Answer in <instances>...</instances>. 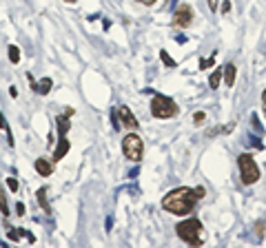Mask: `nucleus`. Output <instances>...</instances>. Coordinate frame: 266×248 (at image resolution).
Here are the masks:
<instances>
[{
  "label": "nucleus",
  "mask_w": 266,
  "mask_h": 248,
  "mask_svg": "<svg viewBox=\"0 0 266 248\" xmlns=\"http://www.w3.org/2000/svg\"><path fill=\"white\" fill-rule=\"evenodd\" d=\"M198 193H195V188H176V191H171L169 195H164L162 200V208L169 210V213L173 215H186L191 213V210L195 208V202H198Z\"/></svg>",
  "instance_id": "obj_1"
},
{
  "label": "nucleus",
  "mask_w": 266,
  "mask_h": 248,
  "mask_svg": "<svg viewBox=\"0 0 266 248\" xmlns=\"http://www.w3.org/2000/svg\"><path fill=\"white\" fill-rule=\"evenodd\" d=\"M177 237H180L182 242H186V244L191 246H202L206 240V233H204V226H202L200 219L191 217V219H184V222L177 224Z\"/></svg>",
  "instance_id": "obj_2"
},
{
  "label": "nucleus",
  "mask_w": 266,
  "mask_h": 248,
  "mask_svg": "<svg viewBox=\"0 0 266 248\" xmlns=\"http://www.w3.org/2000/svg\"><path fill=\"white\" fill-rule=\"evenodd\" d=\"M151 113L160 120H169V118L177 116V104L167 95H155L153 102H151Z\"/></svg>",
  "instance_id": "obj_3"
},
{
  "label": "nucleus",
  "mask_w": 266,
  "mask_h": 248,
  "mask_svg": "<svg viewBox=\"0 0 266 248\" xmlns=\"http://www.w3.org/2000/svg\"><path fill=\"white\" fill-rule=\"evenodd\" d=\"M237 164H240V175H242V182H244V184H255V182L260 180L258 162H255L249 153H242L240 158H237Z\"/></svg>",
  "instance_id": "obj_4"
},
{
  "label": "nucleus",
  "mask_w": 266,
  "mask_h": 248,
  "mask_svg": "<svg viewBox=\"0 0 266 248\" xmlns=\"http://www.w3.org/2000/svg\"><path fill=\"white\" fill-rule=\"evenodd\" d=\"M122 151H125L127 160H131V162H140L144 146H142V140L135 135V133H129V135L122 140Z\"/></svg>",
  "instance_id": "obj_5"
},
{
  "label": "nucleus",
  "mask_w": 266,
  "mask_h": 248,
  "mask_svg": "<svg viewBox=\"0 0 266 248\" xmlns=\"http://www.w3.org/2000/svg\"><path fill=\"white\" fill-rule=\"evenodd\" d=\"M191 22H193V9H191L189 4H180L177 11L173 13V27L186 29V27H191Z\"/></svg>",
  "instance_id": "obj_6"
},
{
  "label": "nucleus",
  "mask_w": 266,
  "mask_h": 248,
  "mask_svg": "<svg viewBox=\"0 0 266 248\" xmlns=\"http://www.w3.org/2000/svg\"><path fill=\"white\" fill-rule=\"evenodd\" d=\"M118 124L120 126H127V128H137V120H135V116L131 113V109L129 107H118Z\"/></svg>",
  "instance_id": "obj_7"
},
{
  "label": "nucleus",
  "mask_w": 266,
  "mask_h": 248,
  "mask_svg": "<svg viewBox=\"0 0 266 248\" xmlns=\"http://www.w3.org/2000/svg\"><path fill=\"white\" fill-rule=\"evenodd\" d=\"M36 171H38V175L47 177L53 173V160H44V158H38L36 160Z\"/></svg>",
  "instance_id": "obj_8"
},
{
  "label": "nucleus",
  "mask_w": 266,
  "mask_h": 248,
  "mask_svg": "<svg viewBox=\"0 0 266 248\" xmlns=\"http://www.w3.org/2000/svg\"><path fill=\"white\" fill-rule=\"evenodd\" d=\"M67 153H69V140L65 135H60V142H58L56 151H53V162H60Z\"/></svg>",
  "instance_id": "obj_9"
},
{
  "label": "nucleus",
  "mask_w": 266,
  "mask_h": 248,
  "mask_svg": "<svg viewBox=\"0 0 266 248\" xmlns=\"http://www.w3.org/2000/svg\"><path fill=\"white\" fill-rule=\"evenodd\" d=\"M27 78H29V80H31V76H27ZM31 82H34V80H31ZM51 84H53V82H51V78H43V80H40V82H34V89L38 91L40 95H47L49 91H51Z\"/></svg>",
  "instance_id": "obj_10"
},
{
  "label": "nucleus",
  "mask_w": 266,
  "mask_h": 248,
  "mask_svg": "<svg viewBox=\"0 0 266 248\" xmlns=\"http://www.w3.org/2000/svg\"><path fill=\"white\" fill-rule=\"evenodd\" d=\"M71 109H69V111L65 113V116H58L56 118V122H58V131H60V135H65V133L69 131V116H71Z\"/></svg>",
  "instance_id": "obj_11"
},
{
  "label": "nucleus",
  "mask_w": 266,
  "mask_h": 248,
  "mask_svg": "<svg viewBox=\"0 0 266 248\" xmlns=\"http://www.w3.org/2000/svg\"><path fill=\"white\" fill-rule=\"evenodd\" d=\"M224 82H226V86H233V82H235V67L233 64H226V69H224Z\"/></svg>",
  "instance_id": "obj_12"
},
{
  "label": "nucleus",
  "mask_w": 266,
  "mask_h": 248,
  "mask_svg": "<svg viewBox=\"0 0 266 248\" xmlns=\"http://www.w3.org/2000/svg\"><path fill=\"white\" fill-rule=\"evenodd\" d=\"M0 213L4 217H9V202H7V195H4V188L0 186Z\"/></svg>",
  "instance_id": "obj_13"
},
{
  "label": "nucleus",
  "mask_w": 266,
  "mask_h": 248,
  "mask_svg": "<svg viewBox=\"0 0 266 248\" xmlns=\"http://www.w3.org/2000/svg\"><path fill=\"white\" fill-rule=\"evenodd\" d=\"M220 80H222V69H218V71L211 73V78H209L211 89H218V86H220Z\"/></svg>",
  "instance_id": "obj_14"
},
{
  "label": "nucleus",
  "mask_w": 266,
  "mask_h": 248,
  "mask_svg": "<svg viewBox=\"0 0 266 248\" xmlns=\"http://www.w3.org/2000/svg\"><path fill=\"white\" fill-rule=\"evenodd\" d=\"M9 60H11L13 64L20 62V51H18L16 44H9Z\"/></svg>",
  "instance_id": "obj_15"
},
{
  "label": "nucleus",
  "mask_w": 266,
  "mask_h": 248,
  "mask_svg": "<svg viewBox=\"0 0 266 248\" xmlns=\"http://www.w3.org/2000/svg\"><path fill=\"white\" fill-rule=\"evenodd\" d=\"M38 202H40V206L44 208V213H49V210H51V208H49V204H47V191H44V188H40V191H38Z\"/></svg>",
  "instance_id": "obj_16"
},
{
  "label": "nucleus",
  "mask_w": 266,
  "mask_h": 248,
  "mask_svg": "<svg viewBox=\"0 0 266 248\" xmlns=\"http://www.w3.org/2000/svg\"><path fill=\"white\" fill-rule=\"evenodd\" d=\"M160 58H162V62L167 64V67H176V60H173V58L169 56L167 51H160Z\"/></svg>",
  "instance_id": "obj_17"
},
{
  "label": "nucleus",
  "mask_w": 266,
  "mask_h": 248,
  "mask_svg": "<svg viewBox=\"0 0 266 248\" xmlns=\"http://www.w3.org/2000/svg\"><path fill=\"white\" fill-rule=\"evenodd\" d=\"M213 60H215V56H211V58H206V60H202V62H200L202 71H204V69H209V67H211V64H213Z\"/></svg>",
  "instance_id": "obj_18"
},
{
  "label": "nucleus",
  "mask_w": 266,
  "mask_h": 248,
  "mask_svg": "<svg viewBox=\"0 0 266 248\" xmlns=\"http://www.w3.org/2000/svg\"><path fill=\"white\" fill-rule=\"evenodd\" d=\"M7 184H9V188H11V191H18V182L13 180V177H9V180H7Z\"/></svg>",
  "instance_id": "obj_19"
},
{
  "label": "nucleus",
  "mask_w": 266,
  "mask_h": 248,
  "mask_svg": "<svg viewBox=\"0 0 266 248\" xmlns=\"http://www.w3.org/2000/svg\"><path fill=\"white\" fill-rule=\"evenodd\" d=\"M16 213L18 215H25V204H22V202H18V204H16Z\"/></svg>",
  "instance_id": "obj_20"
},
{
  "label": "nucleus",
  "mask_w": 266,
  "mask_h": 248,
  "mask_svg": "<svg viewBox=\"0 0 266 248\" xmlns=\"http://www.w3.org/2000/svg\"><path fill=\"white\" fill-rule=\"evenodd\" d=\"M209 9L211 11H218V0H209Z\"/></svg>",
  "instance_id": "obj_21"
},
{
  "label": "nucleus",
  "mask_w": 266,
  "mask_h": 248,
  "mask_svg": "<svg viewBox=\"0 0 266 248\" xmlns=\"http://www.w3.org/2000/svg\"><path fill=\"white\" fill-rule=\"evenodd\" d=\"M137 2H140V4H146V7H151V4H155L158 0H137Z\"/></svg>",
  "instance_id": "obj_22"
},
{
  "label": "nucleus",
  "mask_w": 266,
  "mask_h": 248,
  "mask_svg": "<svg viewBox=\"0 0 266 248\" xmlns=\"http://www.w3.org/2000/svg\"><path fill=\"white\" fill-rule=\"evenodd\" d=\"M193 120H195V122H198V124H200L202 120H204V113H202V111H198V113H195V118H193Z\"/></svg>",
  "instance_id": "obj_23"
},
{
  "label": "nucleus",
  "mask_w": 266,
  "mask_h": 248,
  "mask_svg": "<svg viewBox=\"0 0 266 248\" xmlns=\"http://www.w3.org/2000/svg\"><path fill=\"white\" fill-rule=\"evenodd\" d=\"M0 128H4V131H9V126H7V122H4L2 113H0Z\"/></svg>",
  "instance_id": "obj_24"
},
{
  "label": "nucleus",
  "mask_w": 266,
  "mask_h": 248,
  "mask_svg": "<svg viewBox=\"0 0 266 248\" xmlns=\"http://www.w3.org/2000/svg\"><path fill=\"white\" fill-rule=\"evenodd\" d=\"M195 193H198V197H200V200L206 195V191H204V188H202V186H200V188H195Z\"/></svg>",
  "instance_id": "obj_25"
},
{
  "label": "nucleus",
  "mask_w": 266,
  "mask_h": 248,
  "mask_svg": "<svg viewBox=\"0 0 266 248\" xmlns=\"http://www.w3.org/2000/svg\"><path fill=\"white\" fill-rule=\"evenodd\" d=\"M228 9H231V2H224V4H222V11H224V13H226V11H228Z\"/></svg>",
  "instance_id": "obj_26"
},
{
  "label": "nucleus",
  "mask_w": 266,
  "mask_h": 248,
  "mask_svg": "<svg viewBox=\"0 0 266 248\" xmlns=\"http://www.w3.org/2000/svg\"><path fill=\"white\" fill-rule=\"evenodd\" d=\"M262 100H264V107H266V91H264V95H262Z\"/></svg>",
  "instance_id": "obj_27"
},
{
  "label": "nucleus",
  "mask_w": 266,
  "mask_h": 248,
  "mask_svg": "<svg viewBox=\"0 0 266 248\" xmlns=\"http://www.w3.org/2000/svg\"><path fill=\"white\" fill-rule=\"evenodd\" d=\"M67 2H76V0H67Z\"/></svg>",
  "instance_id": "obj_28"
}]
</instances>
